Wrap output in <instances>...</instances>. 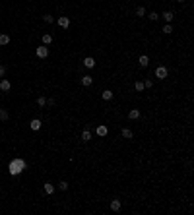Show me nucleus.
Masks as SVG:
<instances>
[{
    "label": "nucleus",
    "mask_w": 194,
    "mask_h": 215,
    "mask_svg": "<svg viewBox=\"0 0 194 215\" xmlns=\"http://www.w3.org/2000/svg\"><path fill=\"white\" fill-rule=\"evenodd\" d=\"M153 85V80H146V82H144V87H151Z\"/></svg>",
    "instance_id": "28"
},
{
    "label": "nucleus",
    "mask_w": 194,
    "mask_h": 215,
    "mask_svg": "<svg viewBox=\"0 0 194 215\" xmlns=\"http://www.w3.org/2000/svg\"><path fill=\"white\" fill-rule=\"evenodd\" d=\"M25 169H27V163L23 161L22 157H16V159H12L10 165H8V171H10L12 176H18V174H22Z\"/></svg>",
    "instance_id": "1"
},
{
    "label": "nucleus",
    "mask_w": 194,
    "mask_h": 215,
    "mask_svg": "<svg viewBox=\"0 0 194 215\" xmlns=\"http://www.w3.org/2000/svg\"><path fill=\"white\" fill-rule=\"evenodd\" d=\"M134 87H136V91H144V89H146V87H144V82H136Z\"/></svg>",
    "instance_id": "23"
},
{
    "label": "nucleus",
    "mask_w": 194,
    "mask_h": 215,
    "mask_svg": "<svg viewBox=\"0 0 194 215\" xmlns=\"http://www.w3.org/2000/svg\"><path fill=\"white\" fill-rule=\"evenodd\" d=\"M0 120H8V110L0 108Z\"/></svg>",
    "instance_id": "24"
},
{
    "label": "nucleus",
    "mask_w": 194,
    "mask_h": 215,
    "mask_svg": "<svg viewBox=\"0 0 194 215\" xmlns=\"http://www.w3.org/2000/svg\"><path fill=\"white\" fill-rule=\"evenodd\" d=\"M163 33H167V35H169V33H173V27H171V23H165V25H163V29H161Z\"/></svg>",
    "instance_id": "21"
},
{
    "label": "nucleus",
    "mask_w": 194,
    "mask_h": 215,
    "mask_svg": "<svg viewBox=\"0 0 194 215\" xmlns=\"http://www.w3.org/2000/svg\"><path fill=\"white\" fill-rule=\"evenodd\" d=\"M148 18H150L151 22H155V20H159V14H157V12H151V14L148 16Z\"/></svg>",
    "instance_id": "25"
},
{
    "label": "nucleus",
    "mask_w": 194,
    "mask_h": 215,
    "mask_svg": "<svg viewBox=\"0 0 194 215\" xmlns=\"http://www.w3.org/2000/svg\"><path fill=\"white\" fill-rule=\"evenodd\" d=\"M43 22H45V23H53V22H54V18L51 16V14H47V16H43Z\"/></svg>",
    "instance_id": "22"
},
{
    "label": "nucleus",
    "mask_w": 194,
    "mask_h": 215,
    "mask_svg": "<svg viewBox=\"0 0 194 215\" xmlns=\"http://www.w3.org/2000/svg\"><path fill=\"white\" fill-rule=\"evenodd\" d=\"M159 18H163V20H165V23H171L173 22V18H175V14H173V12H163V14H159Z\"/></svg>",
    "instance_id": "5"
},
{
    "label": "nucleus",
    "mask_w": 194,
    "mask_h": 215,
    "mask_svg": "<svg viewBox=\"0 0 194 215\" xmlns=\"http://www.w3.org/2000/svg\"><path fill=\"white\" fill-rule=\"evenodd\" d=\"M82 64L86 66V68H89V70H91V68H93V66H95V60H93V58H91V56H86V58H84V60H82Z\"/></svg>",
    "instance_id": "7"
},
{
    "label": "nucleus",
    "mask_w": 194,
    "mask_h": 215,
    "mask_svg": "<svg viewBox=\"0 0 194 215\" xmlns=\"http://www.w3.org/2000/svg\"><path fill=\"white\" fill-rule=\"evenodd\" d=\"M47 105L49 107H54V99H47Z\"/></svg>",
    "instance_id": "30"
},
{
    "label": "nucleus",
    "mask_w": 194,
    "mask_h": 215,
    "mask_svg": "<svg viewBox=\"0 0 194 215\" xmlns=\"http://www.w3.org/2000/svg\"><path fill=\"white\" fill-rule=\"evenodd\" d=\"M29 126H31V130H39L41 126H43V122H41L39 118H33L31 122H29Z\"/></svg>",
    "instance_id": "8"
},
{
    "label": "nucleus",
    "mask_w": 194,
    "mask_h": 215,
    "mask_svg": "<svg viewBox=\"0 0 194 215\" xmlns=\"http://www.w3.org/2000/svg\"><path fill=\"white\" fill-rule=\"evenodd\" d=\"M91 84H93V78H91V76H84V78H82V85L89 87Z\"/></svg>",
    "instance_id": "13"
},
{
    "label": "nucleus",
    "mask_w": 194,
    "mask_h": 215,
    "mask_svg": "<svg viewBox=\"0 0 194 215\" xmlns=\"http://www.w3.org/2000/svg\"><path fill=\"white\" fill-rule=\"evenodd\" d=\"M37 105H39V107H45V105H47V99H45V97H39V99H37Z\"/></svg>",
    "instance_id": "26"
},
{
    "label": "nucleus",
    "mask_w": 194,
    "mask_h": 215,
    "mask_svg": "<svg viewBox=\"0 0 194 215\" xmlns=\"http://www.w3.org/2000/svg\"><path fill=\"white\" fill-rule=\"evenodd\" d=\"M120 134H122V138H124V140H132V136H134L130 128H122V132H120Z\"/></svg>",
    "instance_id": "12"
},
{
    "label": "nucleus",
    "mask_w": 194,
    "mask_h": 215,
    "mask_svg": "<svg viewBox=\"0 0 194 215\" xmlns=\"http://www.w3.org/2000/svg\"><path fill=\"white\" fill-rule=\"evenodd\" d=\"M136 16H138V18L146 16V8H144V6H138V8H136Z\"/></svg>",
    "instance_id": "20"
},
{
    "label": "nucleus",
    "mask_w": 194,
    "mask_h": 215,
    "mask_svg": "<svg viewBox=\"0 0 194 215\" xmlns=\"http://www.w3.org/2000/svg\"><path fill=\"white\" fill-rule=\"evenodd\" d=\"M155 78H157V80H165V78H167V68H165V66H159V68L155 70Z\"/></svg>",
    "instance_id": "4"
},
{
    "label": "nucleus",
    "mask_w": 194,
    "mask_h": 215,
    "mask_svg": "<svg viewBox=\"0 0 194 215\" xmlns=\"http://www.w3.org/2000/svg\"><path fill=\"white\" fill-rule=\"evenodd\" d=\"M177 2H181V4H183V2H184V0H177Z\"/></svg>",
    "instance_id": "31"
},
{
    "label": "nucleus",
    "mask_w": 194,
    "mask_h": 215,
    "mask_svg": "<svg viewBox=\"0 0 194 215\" xmlns=\"http://www.w3.org/2000/svg\"><path fill=\"white\" fill-rule=\"evenodd\" d=\"M120 207H122V205H120V200H113V202H111V209H113V211H120Z\"/></svg>",
    "instance_id": "14"
},
{
    "label": "nucleus",
    "mask_w": 194,
    "mask_h": 215,
    "mask_svg": "<svg viewBox=\"0 0 194 215\" xmlns=\"http://www.w3.org/2000/svg\"><path fill=\"white\" fill-rule=\"evenodd\" d=\"M109 134V128L107 126H103V124H101V126H97V136H101V138H103V136H107Z\"/></svg>",
    "instance_id": "11"
},
{
    "label": "nucleus",
    "mask_w": 194,
    "mask_h": 215,
    "mask_svg": "<svg viewBox=\"0 0 194 215\" xmlns=\"http://www.w3.org/2000/svg\"><path fill=\"white\" fill-rule=\"evenodd\" d=\"M43 190H45V194H54V186H53L51 182H47V184L43 186Z\"/></svg>",
    "instance_id": "17"
},
{
    "label": "nucleus",
    "mask_w": 194,
    "mask_h": 215,
    "mask_svg": "<svg viewBox=\"0 0 194 215\" xmlns=\"http://www.w3.org/2000/svg\"><path fill=\"white\" fill-rule=\"evenodd\" d=\"M58 25H60L62 29H68V27H70V18H68V16H58Z\"/></svg>",
    "instance_id": "3"
},
{
    "label": "nucleus",
    "mask_w": 194,
    "mask_h": 215,
    "mask_svg": "<svg viewBox=\"0 0 194 215\" xmlns=\"http://www.w3.org/2000/svg\"><path fill=\"white\" fill-rule=\"evenodd\" d=\"M10 43V35H6V33H0V45L4 47V45Z\"/></svg>",
    "instance_id": "15"
},
{
    "label": "nucleus",
    "mask_w": 194,
    "mask_h": 215,
    "mask_svg": "<svg viewBox=\"0 0 194 215\" xmlns=\"http://www.w3.org/2000/svg\"><path fill=\"white\" fill-rule=\"evenodd\" d=\"M51 43H53V35L45 33V35H43V45H51Z\"/></svg>",
    "instance_id": "19"
},
{
    "label": "nucleus",
    "mask_w": 194,
    "mask_h": 215,
    "mask_svg": "<svg viewBox=\"0 0 194 215\" xmlns=\"http://www.w3.org/2000/svg\"><path fill=\"white\" fill-rule=\"evenodd\" d=\"M6 74V66H0V78Z\"/></svg>",
    "instance_id": "29"
},
{
    "label": "nucleus",
    "mask_w": 194,
    "mask_h": 215,
    "mask_svg": "<svg viewBox=\"0 0 194 215\" xmlns=\"http://www.w3.org/2000/svg\"><path fill=\"white\" fill-rule=\"evenodd\" d=\"M91 140V132H89V130H84V132H82V141H89Z\"/></svg>",
    "instance_id": "18"
},
{
    "label": "nucleus",
    "mask_w": 194,
    "mask_h": 215,
    "mask_svg": "<svg viewBox=\"0 0 194 215\" xmlns=\"http://www.w3.org/2000/svg\"><path fill=\"white\" fill-rule=\"evenodd\" d=\"M101 99H103V101H111V99H113V91H109V89H105V91L101 93Z\"/></svg>",
    "instance_id": "16"
},
{
    "label": "nucleus",
    "mask_w": 194,
    "mask_h": 215,
    "mask_svg": "<svg viewBox=\"0 0 194 215\" xmlns=\"http://www.w3.org/2000/svg\"><path fill=\"white\" fill-rule=\"evenodd\" d=\"M35 54H37L39 58H47V56H49V47H45V45H41V47H37V51H35Z\"/></svg>",
    "instance_id": "2"
},
{
    "label": "nucleus",
    "mask_w": 194,
    "mask_h": 215,
    "mask_svg": "<svg viewBox=\"0 0 194 215\" xmlns=\"http://www.w3.org/2000/svg\"><path fill=\"white\" fill-rule=\"evenodd\" d=\"M58 190H68V182H66V180H62V182L58 184Z\"/></svg>",
    "instance_id": "27"
},
{
    "label": "nucleus",
    "mask_w": 194,
    "mask_h": 215,
    "mask_svg": "<svg viewBox=\"0 0 194 215\" xmlns=\"http://www.w3.org/2000/svg\"><path fill=\"white\" fill-rule=\"evenodd\" d=\"M138 64H140L142 68H146V66H150V56H148V54H142L140 58H138Z\"/></svg>",
    "instance_id": "6"
},
{
    "label": "nucleus",
    "mask_w": 194,
    "mask_h": 215,
    "mask_svg": "<svg viewBox=\"0 0 194 215\" xmlns=\"http://www.w3.org/2000/svg\"><path fill=\"white\" fill-rule=\"evenodd\" d=\"M128 118L130 120H138L140 118V110H138V108H132V110L128 112Z\"/></svg>",
    "instance_id": "9"
},
{
    "label": "nucleus",
    "mask_w": 194,
    "mask_h": 215,
    "mask_svg": "<svg viewBox=\"0 0 194 215\" xmlns=\"http://www.w3.org/2000/svg\"><path fill=\"white\" fill-rule=\"evenodd\" d=\"M0 89H2V91H10L12 84L8 82V80H2V82H0Z\"/></svg>",
    "instance_id": "10"
}]
</instances>
